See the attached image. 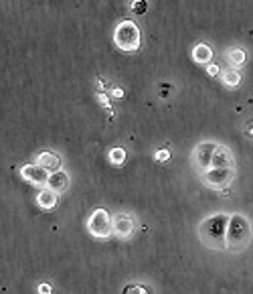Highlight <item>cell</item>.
Returning <instances> with one entry per match:
<instances>
[{"instance_id":"obj_7","label":"cell","mask_w":253,"mask_h":294,"mask_svg":"<svg viewBox=\"0 0 253 294\" xmlns=\"http://www.w3.org/2000/svg\"><path fill=\"white\" fill-rule=\"evenodd\" d=\"M136 217L132 213H116L113 215V235L118 239H130L136 234Z\"/></svg>"},{"instance_id":"obj_16","label":"cell","mask_w":253,"mask_h":294,"mask_svg":"<svg viewBox=\"0 0 253 294\" xmlns=\"http://www.w3.org/2000/svg\"><path fill=\"white\" fill-rule=\"evenodd\" d=\"M107 161H109V165H113V167H122V165L126 163V150H124L122 146H113V148H109V152H107Z\"/></svg>"},{"instance_id":"obj_24","label":"cell","mask_w":253,"mask_h":294,"mask_svg":"<svg viewBox=\"0 0 253 294\" xmlns=\"http://www.w3.org/2000/svg\"><path fill=\"white\" fill-rule=\"evenodd\" d=\"M37 292H39V294H51V284H47V282H43V284H39V288H37Z\"/></svg>"},{"instance_id":"obj_6","label":"cell","mask_w":253,"mask_h":294,"mask_svg":"<svg viewBox=\"0 0 253 294\" xmlns=\"http://www.w3.org/2000/svg\"><path fill=\"white\" fill-rule=\"evenodd\" d=\"M215 150H217V142H213V140H202V142H199V144L193 148L191 165L195 167V171H197L199 175H202L204 171L211 169Z\"/></svg>"},{"instance_id":"obj_21","label":"cell","mask_w":253,"mask_h":294,"mask_svg":"<svg viewBox=\"0 0 253 294\" xmlns=\"http://www.w3.org/2000/svg\"><path fill=\"white\" fill-rule=\"evenodd\" d=\"M221 71H223V69H221L217 63H209V65H206V73H209L211 77H217V75L221 77Z\"/></svg>"},{"instance_id":"obj_20","label":"cell","mask_w":253,"mask_h":294,"mask_svg":"<svg viewBox=\"0 0 253 294\" xmlns=\"http://www.w3.org/2000/svg\"><path fill=\"white\" fill-rule=\"evenodd\" d=\"M154 159H156L158 163H166V161H170V150H166V148H160V150L154 154Z\"/></svg>"},{"instance_id":"obj_1","label":"cell","mask_w":253,"mask_h":294,"mask_svg":"<svg viewBox=\"0 0 253 294\" xmlns=\"http://www.w3.org/2000/svg\"><path fill=\"white\" fill-rule=\"evenodd\" d=\"M231 213H213L204 217L199 228L197 235L201 243L209 250H227V228H229Z\"/></svg>"},{"instance_id":"obj_22","label":"cell","mask_w":253,"mask_h":294,"mask_svg":"<svg viewBox=\"0 0 253 294\" xmlns=\"http://www.w3.org/2000/svg\"><path fill=\"white\" fill-rule=\"evenodd\" d=\"M98 100L101 102V106H105V108H107V112H109V114H113V112H111V104H109V98H107V96L98 94Z\"/></svg>"},{"instance_id":"obj_19","label":"cell","mask_w":253,"mask_h":294,"mask_svg":"<svg viewBox=\"0 0 253 294\" xmlns=\"http://www.w3.org/2000/svg\"><path fill=\"white\" fill-rule=\"evenodd\" d=\"M170 94H172V83H160V85H158V96H160L162 100L170 98Z\"/></svg>"},{"instance_id":"obj_8","label":"cell","mask_w":253,"mask_h":294,"mask_svg":"<svg viewBox=\"0 0 253 294\" xmlns=\"http://www.w3.org/2000/svg\"><path fill=\"white\" fill-rule=\"evenodd\" d=\"M20 176L29 183V185H35V187H41V189H45L47 187V183H49V173L45 171V169H41L39 165H22L20 167Z\"/></svg>"},{"instance_id":"obj_5","label":"cell","mask_w":253,"mask_h":294,"mask_svg":"<svg viewBox=\"0 0 253 294\" xmlns=\"http://www.w3.org/2000/svg\"><path fill=\"white\" fill-rule=\"evenodd\" d=\"M235 176H237V169H213L211 167L209 171H204L202 175H199V178H201V183L206 189L223 193V191H227L231 187Z\"/></svg>"},{"instance_id":"obj_12","label":"cell","mask_w":253,"mask_h":294,"mask_svg":"<svg viewBox=\"0 0 253 294\" xmlns=\"http://www.w3.org/2000/svg\"><path fill=\"white\" fill-rule=\"evenodd\" d=\"M69 187H71V178H69V175H67L65 171L53 173V175L49 176L47 189H51L53 193H57V195H63L65 191H69Z\"/></svg>"},{"instance_id":"obj_15","label":"cell","mask_w":253,"mask_h":294,"mask_svg":"<svg viewBox=\"0 0 253 294\" xmlns=\"http://www.w3.org/2000/svg\"><path fill=\"white\" fill-rule=\"evenodd\" d=\"M241 81H243L241 71H237V69H223L221 71V83L227 89H237L241 85Z\"/></svg>"},{"instance_id":"obj_9","label":"cell","mask_w":253,"mask_h":294,"mask_svg":"<svg viewBox=\"0 0 253 294\" xmlns=\"http://www.w3.org/2000/svg\"><path fill=\"white\" fill-rule=\"evenodd\" d=\"M211 167L213 169H235V156L227 144H217Z\"/></svg>"},{"instance_id":"obj_23","label":"cell","mask_w":253,"mask_h":294,"mask_svg":"<svg viewBox=\"0 0 253 294\" xmlns=\"http://www.w3.org/2000/svg\"><path fill=\"white\" fill-rule=\"evenodd\" d=\"M243 132H245V136H247V138H251L253 140V118L245 124V126H243Z\"/></svg>"},{"instance_id":"obj_18","label":"cell","mask_w":253,"mask_h":294,"mask_svg":"<svg viewBox=\"0 0 253 294\" xmlns=\"http://www.w3.org/2000/svg\"><path fill=\"white\" fill-rule=\"evenodd\" d=\"M130 8H132V12H136V14H144V12L148 10V2H146V0H132V2H130Z\"/></svg>"},{"instance_id":"obj_14","label":"cell","mask_w":253,"mask_h":294,"mask_svg":"<svg viewBox=\"0 0 253 294\" xmlns=\"http://www.w3.org/2000/svg\"><path fill=\"white\" fill-rule=\"evenodd\" d=\"M57 203H59V195H57V193H53V191L47 189V187L39 191V195H37V205H39L41 209L51 211V209L57 207Z\"/></svg>"},{"instance_id":"obj_3","label":"cell","mask_w":253,"mask_h":294,"mask_svg":"<svg viewBox=\"0 0 253 294\" xmlns=\"http://www.w3.org/2000/svg\"><path fill=\"white\" fill-rule=\"evenodd\" d=\"M113 45L122 53H138L142 47V31L138 22L124 18L113 29Z\"/></svg>"},{"instance_id":"obj_13","label":"cell","mask_w":253,"mask_h":294,"mask_svg":"<svg viewBox=\"0 0 253 294\" xmlns=\"http://www.w3.org/2000/svg\"><path fill=\"white\" fill-rule=\"evenodd\" d=\"M213 47L211 45H206V43H199V45H195L193 47V51H191V57L195 63H199V65H209V63H213Z\"/></svg>"},{"instance_id":"obj_4","label":"cell","mask_w":253,"mask_h":294,"mask_svg":"<svg viewBox=\"0 0 253 294\" xmlns=\"http://www.w3.org/2000/svg\"><path fill=\"white\" fill-rule=\"evenodd\" d=\"M87 232L96 239H107L113 235V215L107 209H96L87 219Z\"/></svg>"},{"instance_id":"obj_25","label":"cell","mask_w":253,"mask_h":294,"mask_svg":"<svg viewBox=\"0 0 253 294\" xmlns=\"http://www.w3.org/2000/svg\"><path fill=\"white\" fill-rule=\"evenodd\" d=\"M111 96H113V98H124V89H120V87H111Z\"/></svg>"},{"instance_id":"obj_17","label":"cell","mask_w":253,"mask_h":294,"mask_svg":"<svg viewBox=\"0 0 253 294\" xmlns=\"http://www.w3.org/2000/svg\"><path fill=\"white\" fill-rule=\"evenodd\" d=\"M122 294H152V290L146 284H128Z\"/></svg>"},{"instance_id":"obj_10","label":"cell","mask_w":253,"mask_h":294,"mask_svg":"<svg viewBox=\"0 0 253 294\" xmlns=\"http://www.w3.org/2000/svg\"><path fill=\"white\" fill-rule=\"evenodd\" d=\"M35 165H39L41 169H45L49 175L53 173H59V171H63L61 167H63V161H61V156L59 154H55V152H51V150H43L41 154H37V159H35Z\"/></svg>"},{"instance_id":"obj_2","label":"cell","mask_w":253,"mask_h":294,"mask_svg":"<svg viewBox=\"0 0 253 294\" xmlns=\"http://www.w3.org/2000/svg\"><path fill=\"white\" fill-rule=\"evenodd\" d=\"M253 225L243 213H231L227 228V252L241 254L251 245Z\"/></svg>"},{"instance_id":"obj_11","label":"cell","mask_w":253,"mask_h":294,"mask_svg":"<svg viewBox=\"0 0 253 294\" xmlns=\"http://www.w3.org/2000/svg\"><path fill=\"white\" fill-rule=\"evenodd\" d=\"M223 57L229 63L231 69H237V71H239V69L247 63V51H245L243 47H229V49H225Z\"/></svg>"}]
</instances>
